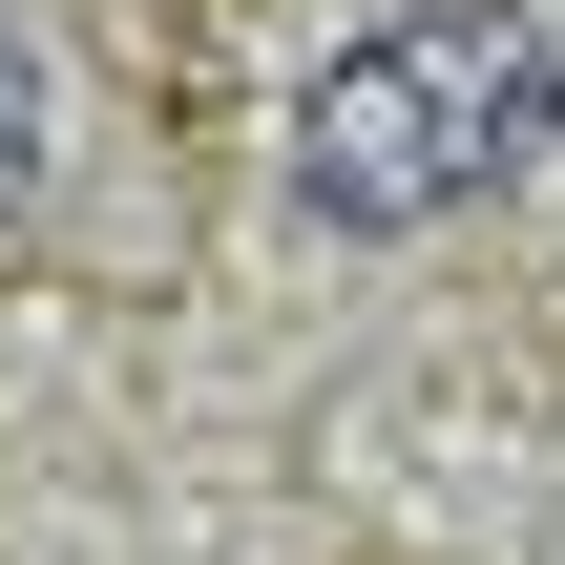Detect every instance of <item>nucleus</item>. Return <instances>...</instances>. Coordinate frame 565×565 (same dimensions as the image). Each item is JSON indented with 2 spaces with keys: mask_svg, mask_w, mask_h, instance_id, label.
Masks as SVG:
<instances>
[{
  "mask_svg": "<svg viewBox=\"0 0 565 565\" xmlns=\"http://www.w3.org/2000/svg\"><path fill=\"white\" fill-rule=\"evenodd\" d=\"M42 147H63V105H42V42L0 21V231L42 210Z\"/></svg>",
  "mask_w": 565,
  "mask_h": 565,
  "instance_id": "obj_2",
  "label": "nucleus"
},
{
  "mask_svg": "<svg viewBox=\"0 0 565 565\" xmlns=\"http://www.w3.org/2000/svg\"><path fill=\"white\" fill-rule=\"evenodd\" d=\"M545 147H565L545 21H503V0H419V21H377V42L315 63V105H294V210H315L335 252H398V231L482 210V189L545 168Z\"/></svg>",
  "mask_w": 565,
  "mask_h": 565,
  "instance_id": "obj_1",
  "label": "nucleus"
}]
</instances>
